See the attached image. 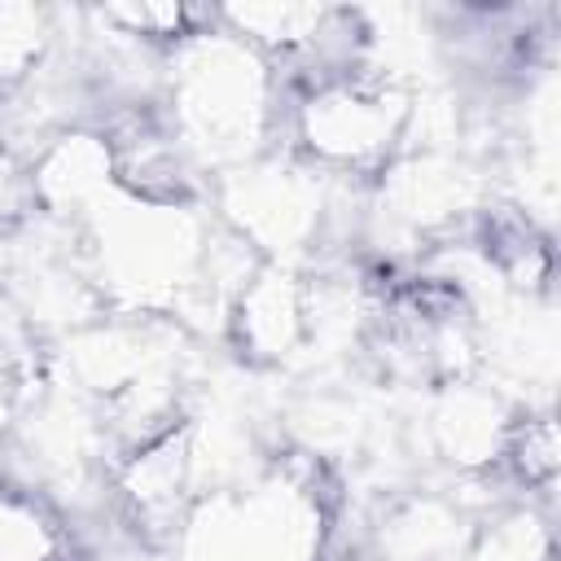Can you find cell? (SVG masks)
Wrapping results in <instances>:
<instances>
[{
	"label": "cell",
	"mask_w": 561,
	"mask_h": 561,
	"mask_svg": "<svg viewBox=\"0 0 561 561\" xmlns=\"http://www.w3.org/2000/svg\"><path fill=\"white\" fill-rule=\"evenodd\" d=\"M61 530L26 491L0 486V561H57Z\"/></svg>",
	"instance_id": "cell-9"
},
{
	"label": "cell",
	"mask_w": 561,
	"mask_h": 561,
	"mask_svg": "<svg viewBox=\"0 0 561 561\" xmlns=\"http://www.w3.org/2000/svg\"><path fill=\"white\" fill-rule=\"evenodd\" d=\"M167 123L197 167L232 171L267 145L285 118V88L267 57L219 26V18L162 61Z\"/></svg>",
	"instance_id": "cell-1"
},
{
	"label": "cell",
	"mask_w": 561,
	"mask_h": 561,
	"mask_svg": "<svg viewBox=\"0 0 561 561\" xmlns=\"http://www.w3.org/2000/svg\"><path fill=\"white\" fill-rule=\"evenodd\" d=\"M280 131L294 158L320 175H377L412 131V92L377 66L294 83L285 88Z\"/></svg>",
	"instance_id": "cell-3"
},
{
	"label": "cell",
	"mask_w": 561,
	"mask_h": 561,
	"mask_svg": "<svg viewBox=\"0 0 561 561\" xmlns=\"http://www.w3.org/2000/svg\"><path fill=\"white\" fill-rule=\"evenodd\" d=\"M57 39V13L39 4H0V92L26 83Z\"/></svg>",
	"instance_id": "cell-8"
},
{
	"label": "cell",
	"mask_w": 561,
	"mask_h": 561,
	"mask_svg": "<svg viewBox=\"0 0 561 561\" xmlns=\"http://www.w3.org/2000/svg\"><path fill=\"white\" fill-rule=\"evenodd\" d=\"M324 180L302 158H250L224 171V228L263 254H294L320 237Z\"/></svg>",
	"instance_id": "cell-4"
},
{
	"label": "cell",
	"mask_w": 561,
	"mask_h": 561,
	"mask_svg": "<svg viewBox=\"0 0 561 561\" xmlns=\"http://www.w3.org/2000/svg\"><path fill=\"white\" fill-rule=\"evenodd\" d=\"M324 543V491L294 460L202 491L171 539L175 561H320Z\"/></svg>",
	"instance_id": "cell-2"
},
{
	"label": "cell",
	"mask_w": 561,
	"mask_h": 561,
	"mask_svg": "<svg viewBox=\"0 0 561 561\" xmlns=\"http://www.w3.org/2000/svg\"><path fill=\"white\" fill-rule=\"evenodd\" d=\"M430 425H434L438 447L451 460H460V465H486L491 460L495 465L508 416H504L500 399L478 390L473 381H447V394L438 399Z\"/></svg>",
	"instance_id": "cell-6"
},
{
	"label": "cell",
	"mask_w": 561,
	"mask_h": 561,
	"mask_svg": "<svg viewBox=\"0 0 561 561\" xmlns=\"http://www.w3.org/2000/svg\"><path fill=\"white\" fill-rule=\"evenodd\" d=\"M495 465H504V473L526 486V491H548L557 482V465H561V443H557V421L552 412H530L508 421L504 443Z\"/></svg>",
	"instance_id": "cell-7"
},
{
	"label": "cell",
	"mask_w": 561,
	"mask_h": 561,
	"mask_svg": "<svg viewBox=\"0 0 561 561\" xmlns=\"http://www.w3.org/2000/svg\"><path fill=\"white\" fill-rule=\"evenodd\" d=\"M228 324H232V333H237L245 355H254V359H285L311 333L307 285L289 267L263 263L237 289V298L228 307Z\"/></svg>",
	"instance_id": "cell-5"
}]
</instances>
